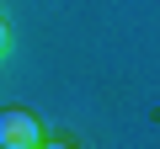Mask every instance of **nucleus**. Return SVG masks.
I'll list each match as a JSON object with an SVG mask.
<instances>
[{"instance_id": "nucleus-2", "label": "nucleus", "mask_w": 160, "mask_h": 149, "mask_svg": "<svg viewBox=\"0 0 160 149\" xmlns=\"http://www.w3.org/2000/svg\"><path fill=\"white\" fill-rule=\"evenodd\" d=\"M11 53V32H6V22H0V59Z\"/></svg>"}, {"instance_id": "nucleus-3", "label": "nucleus", "mask_w": 160, "mask_h": 149, "mask_svg": "<svg viewBox=\"0 0 160 149\" xmlns=\"http://www.w3.org/2000/svg\"><path fill=\"white\" fill-rule=\"evenodd\" d=\"M38 149H75V144H64V138H43Z\"/></svg>"}, {"instance_id": "nucleus-1", "label": "nucleus", "mask_w": 160, "mask_h": 149, "mask_svg": "<svg viewBox=\"0 0 160 149\" xmlns=\"http://www.w3.org/2000/svg\"><path fill=\"white\" fill-rule=\"evenodd\" d=\"M43 128L32 112H0V149H38Z\"/></svg>"}]
</instances>
